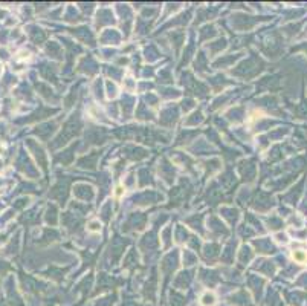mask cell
Masks as SVG:
<instances>
[{
	"instance_id": "obj_2",
	"label": "cell",
	"mask_w": 307,
	"mask_h": 306,
	"mask_svg": "<svg viewBox=\"0 0 307 306\" xmlns=\"http://www.w3.org/2000/svg\"><path fill=\"white\" fill-rule=\"evenodd\" d=\"M292 257H293V260H296V262H299V263H304L305 259H307L305 253H302V251H293V253H292Z\"/></svg>"
},
{
	"instance_id": "obj_3",
	"label": "cell",
	"mask_w": 307,
	"mask_h": 306,
	"mask_svg": "<svg viewBox=\"0 0 307 306\" xmlns=\"http://www.w3.org/2000/svg\"><path fill=\"white\" fill-rule=\"evenodd\" d=\"M115 193H116V196L119 197V196L124 193V188H122V187H116V191H115Z\"/></svg>"
},
{
	"instance_id": "obj_1",
	"label": "cell",
	"mask_w": 307,
	"mask_h": 306,
	"mask_svg": "<svg viewBox=\"0 0 307 306\" xmlns=\"http://www.w3.org/2000/svg\"><path fill=\"white\" fill-rule=\"evenodd\" d=\"M200 303H202L203 306H214V303H216V297H214V294L206 292V294H205V295L202 297Z\"/></svg>"
},
{
	"instance_id": "obj_4",
	"label": "cell",
	"mask_w": 307,
	"mask_h": 306,
	"mask_svg": "<svg viewBox=\"0 0 307 306\" xmlns=\"http://www.w3.org/2000/svg\"><path fill=\"white\" fill-rule=\"evenodd\" d=\"M99 228H101V227H98L96 224H92V227H90V230H92V231H98Z\"/></svg>"
}]
</instances>
